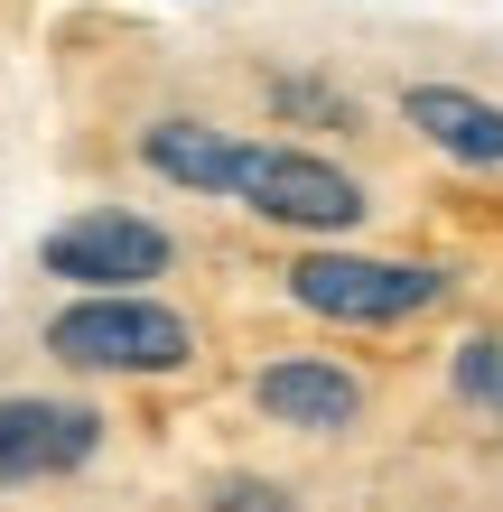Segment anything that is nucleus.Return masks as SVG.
Here are the masks:
<instances>
[{
	"label": "nucleus",
	"mask_w": 503,
	"mask_h": 512,
	"mask_svg": "<svg viewBox=\"0 0 503 512\" xmlns=\"http://www.w3.org/2000/svg\"><path fill=\"white\" fill-rule=\"evenodd\" d=\"M252 410L299 429V438H336L364 419V373L336 364V354H280V364L252 373Z\"/></svg>",
	"instance_id": "6"
},
{
	"label": "nucleus",
	"mask_w": 503,
	"mask_h": 512,
	"mask_svg": "<svg viewBox=\"0 0 503 512\" xmlns=\"http://www.w3.org/2000/svg\"><path fill=\"white\" fill-rule=\"evenodd\" d=\"M103 457V410L66 391H0V494L66 485Z\"/></svg>",
	"instance_id": "5"
},
{
	"label": "nucleus",
	"mask_w": 503,
	"mask_h": 512,
	"mask_svg": "<svg viewBox=\"0 0 503 512\" xmlns=\"http://www.w3.org/2000/svg\"><path fill=\"white\" fill-rule=\"evenodd\" d=\"M261 103H271V122H289V131H354V122H364V103H354L345 84L308 75V66L271 75V84H261Z\"/></svg>",
	"instance_id": "9"
},
{
	"label": "nucleus",
	"mask_w": 503,
	"mask_h": 512,
	"mask_svg": "<svg viewBox=\"0 0 503 512\" xmlns=\"http://www.w3.org/2000/svg\"><path fill=\"white\" fill-rule=\"evenodd\" d=\"M196 503L205 512H299V494H289L280 475H243V466H233V475H205Z\"/></svg>",
	"instance_id": "11"
},
{
	"label": "nucleus",
	"mask_w": 503,
	"mask_h": 512,
	"mask_svg": "<svg viewBox=\"0 0 503 512\" xmlns=\"http://www.w3.org/2000/svg\"><path fill=\"white\" fill-rule=\"evenodd\" d=\"M401 122L438 159H457L476 177H503V103L476 94V84H401Z\"/></svg>",
	"instance_id": "7"
},
{
	"label": "nucleus",
	"mask_w": 503,
	"mask_h": 512,
	"mask_svg": "<svg viewBox=\"0 0 503 512\" xmlns=\"http://www.w3.org/2000/svg\"><path fill=\"white\" fill-rule=\"evenodd\" d=\"M38 270L66 280L75 298L84 289H159L168 270H177V233L159 215H140V205H84V215L47 224Z\"/></svg>",
	"instance_id": "4"
},
{
	"label": "nucleus",
	"mask_w": 503,
	"mask_h": 512,
	"mask_svg": "<svg viewBox=\"0 0 503 512\" xmlns=\"http://www.w3.org/2000/svg\"><path fill=\"white\" fill-rule=\"evenodd\" d=\"M140 168L168 177V187H187V196H233V177H243V131L205 122V112H159V122L140 131Z\"/></svg>",
	"instance_id": "8"
},
{
	"label": "nucleus",
	"mask_w": 503,
	"mask_h": 512,
	"mask_svg": "<svg viewBox=\"0 0 503 512\" xmlns=\"http://www.w3.org/2000/svg\"><path fill=\"white\" fill-rule=\"evenodd\" d=\"M448 391L476 419H503V326H485V336H466L457 354H448Z\"/></svg>",
	"instance_id": "10"
},
{
	"label": "nucleus",
	"mask_w": 503,
	"mask_h": 512,
	"mask_svg": "<svg viewBox=\"0 0 503 512\" xmlns=\"http://www.w3.org/2000/svg\"><path fill=\"white\" fill-rule=\"evenodd\" d=\"M38 345L66 373H94V382H168L196 364V317L150 289H84L47 317Z\"/></svg>",
	"instance_id": "1"
},
{
	"label": "nucleus",
	"mask_w": 503,
	"mask_h": 512,
	"mask_svg": "<svg viewBox=\"0 0 503 512\" xmlns=\"http://www.w3.org/2000/svg\"><path fill=\"white\" fill-rule=\"evenodd\" d=\"M233 205L280 233H299V243H345V233H364L373 196L364 177L336 168L327 149L308 140H243V177H233Z\"/></svg>",
	"instance_id": "3"
},
{
	"label": "nucleus",
	"mask_w": 503,
	"mask_h": 512,
	"mask_svg": "<svg viewBox=\"0 0 503 512\" xmlns=\"http://www.w3.org/2000/svg\"><path fill=\"white\" fill-rule=\"evenodd\" d=\"M289 308H308L317 326H410L429 308L457 298V270L438 261H410V252H364V243H308L299 261L280 270Z\"/></svg>",
	"instance_id": "2"
}]
</instances>
